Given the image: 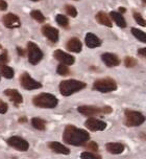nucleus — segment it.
Wrapping results in <instances>:
<instances>
[{
  "label": "nucleus",
  "mask_w": 146,
  "mask_h": 159,
  "mask_svg": "<svg viewBox=\"0 0 146 159\" xmlns=\"http://www.w3.org/2000/svg\"><path fill=\"white\" fill-rule=\"evenodd\" d=\"M124 64H125V66L128 67V68L135 67L137 65V60L131 58V57H126L125 60H124Z\"/></svg>",
  "instance_id": "29"
},
{
  "label": "nucleus",
  "mask_w": 146,
  "mask_h": 159,
  "mask_svg": "<svg viewBox=\"0 0 146 159\" xmlns=\"http://www.w3.org/2000/svg\"><path fill=\"white\" fill-rule=\"evenodd\" d=\"M146 120V117L142 113L134 110H125L124 112V124L127 127H138Z\"/></svg>",
  "instance_id": "4"
},
{
  "label": "nucleus",
  "mask_w": 146,
  "mask_h": 159,
  "mask_svg": "<svg viewBox=\"0 0 146 159\" xmlns=\"http://www.w3.org/2000/svg\"><path fill=\"white\" fill-rule=\"evenodd\" d=\"M0 71H1V75L5 79H13L14 75H15V71H14L13 68L5 64H0Z\"/></svg>",
  "instance_id": "22"
},
{
  "label": "nucleus",
  "mask_w": 146,
  "mask_h": 159,
  "mask_svg": "<svg viewBox=\"0 0 146 159\" xmlns=\"http://www.w3.org/2000/svg\"><path fill=\"white\" fill-rule=\"evenodd\" d=\"M86 45L89 48H95V47H99L101 45V40L98 38L97 36H95L94 34L88 33L85 38Z\"/></svg>",
  "instance_id": "16"
},
{
  "label": "nucleus",
  "mask_w": 146,
  "mask_h": 159,
  "mask_svg": "<svg viewBox=\"0 0 146 159\" xmlns=\"http://www.w3.org/2000/svg\"><path fill=\"white\" fill-rule=\"evenodd\" d=\"M7 8V3L4 0H0V11H5Z\"/></svg>",
  "instance_id": "36"
},
{
  "label": "nucleus",
  "mask_w": 146,
  "mask_h": 159,
  "mask_svg": "<svg viewBox=\"0 0 146 159\" xmlns=\"http://www.w3.org/2000/svg\"><path fill=\"white\" fill-rule=\"evenodd\" d=\"M4 94L6 96H8V98H11V101L14 102L16 105H19L23 102V98H22V95L19 93L18 90H16V89H6L4 91Z\"/></svg>",
  "instance_id": "18"
},
{
  "label": "nucleus",
  "mask_w": 146,
  "mask_h": 159,
  "mask_svg": "<svg viewBox=\"0 0 146 159\" xmlns=\"http://www.w3.org/2000/svg\"><path fill=\"white\" fill-rule=\"evenodd\" d=\"M53 57H54V59H57L58 62H61L62 64H65V65H72L75 61L74 57L65 52H63V50H61V49L55 50L54 53H53Z\"/></svg>",
  "instance_id": "12"
},
{
  "label": "nucleus",
  "mask_w": 146,
  "mask_h": 159,
  "mask_svg": "<svg viewBox=\"0 0 146 159\" xmlns=\"http://www.w3.org/2000/svg\"><path fill=\"white\" fill-rule=\"evenodd\" d=\"M8 62V57H7V52L4 50L3 52L0 55V64H5Z\"/></svg>",
  "instance_id": "33"
},
{
  "label": "nucleus",
  "mask_w": 146,
  "mask_h": 159,
  "mask_svg": "<svg viewBox=\"0 0 146 159\" xmlns=\"http://www.w3.org/2000/svg\"><path fill=\"white\" fill-rule=\"evenodd\" d=\"M57 72H58L60 75H69L70 70H69V68L67 67V65L62 64V63H61V64L58 66V68H57Z\"/></svg>",
  "instance_id": "28"
},
{
  "label": "nucleus",
  "mask_w": 146,
  "mask_h": 159,
  "mask_svg": "<svg viewBox=\"0 0 146 159\" xmlns=\"http://www.w3.org/2000/svg\"><path fill=\"white\" fill-rule=\"evenodd\" d=\"M27 53H28L29 63L32 65H36L43 59V52H42V50L33 42H28V44H27Z\"/></svg>",
  "instance_id": "7"
},
{
  "label": "nucleus",
  "mask_w": 146,
  "mask_h": 159,
  "mask_svg": "<svg viewBox=\"0 0 146 159\" xmlns=\"http://www.w3.org/2000/svg\"><path fill=\"white\" fill-rule=\"evenodd\" d=\"M80 157L81 158H101L99 155L95 154L93 152H84V153H81Z\"/></svg>",
  "instance_id": "32"
},
{
  "label": "nucleus",
  "mask_w": 146,
  "mask_h": 159,
  "mask_svg": "<svg viewBox=\"0 0 146 159\" xmlns=\"http://www.w3.org/2000/svg\"><path fill=\"white\" fill-rule=\"evenodd\" d=\"M30 16L32 17V19H35L36 21H38L39 23H43L45 21V17L40 11H32V12L30 13Z\"/></svg>",
  "instance_id": "25"
},
{
  "label": "nucleus",
  "mask_w": 146,
  "mask_h": 159,
  "mask_svg": "<svg viewBox=\"0 0 146 159\" xmlns=\"http://www.w3.org/2000/svg\"><path fill=\"white\" fill-rule=\"evenodd\" d=\"M65 10H66V13L68 14L69 16L71 17H76L77 16V11L73 5H66L65 7Z\"/></svg>",
  "instance_id": "30"
},
{
  "label": "nucleus",
  "mask_w": 146,
  "mask_h": 159,
  "mask_svg": "<svg viewBox=\"0 0 146 159\" xmlns=\"http://www.w3.org/2000/svg\"><path fill=\"white\" fill-rule=\"evenodd\" d=\"M93 89L102 93L113 92L117 89V84L113 79H110V78L99 79L94 82Z\"/></svg>",
  "instance_id": "5"
},
{
  "label": "nucleus",
  "mask_w": 146,
  "mask_h": 159,
  "mask_svg": "<svg viewBox=\"0 0 146 159\" xmlns=\"http://www.w3.org/2000/svg\"><path fill=\"white\" fill-rule=\"evenodd\" d=\"M20 83L21 86L26 90H36L42 87V84L40 82H36V80H33L28 73L24 72L23 75L20 76Z\"/></svg>",
  "instance_id": "8"
},
{
  "label": "nucleus",
  "mask_w": 146,
  "mask_h": 159,
  "mask_svg": "<svg viewBox=\"0 0 146 159\" xmlns=\"http://www.w3.org/2000/svg\"><path fill=\"white\" fill-rule=\"evenodd\" d=\"M119 11H120V12H122V13H124V12H125V8H124V7H120V8H119Z\"/></svg>",
  "instance_id": "38"
},
{
  "label": "nucleus",
  "mask_w": 146,
  "mask_h": 159,
  "mask_svg": "<svg viewBox=\"0 0 146 159\" xmlns=\"http://www.w3.org/2000/svg\"><path fill=\"white\" fill-rule=\"evenodd\" d=\"M95 18L100 24L105 25V26H108V27H112L113 24H112V21H111V17H109V15L105 12H99L96 14Z\"/></svg>",
  "instance_id": "20"
},
{
  "label": "nucleus",
  "mask_w": 146,
  "mask_h": 159,
  "mask_svg": "<svg viewBox=\"0 0 146 159\" xmlns=\"http://www.w3.org/2000/svg\"><path fill=\"white\" fill-rule=\"evenodd\" d=\"M86 86H87L86 83L77 81V80H66V81L61 82L58 89H60L62 95L69 96L73 94V93L83 90L84 88H86Z\"/></svg>",
  "instance_id": "2"
},
{
  "label": "nucleus",
  "mask_w": 146,
  "mask_h": 159,
  "mask_svg": "<svg viewBox=\"0 0 146 159\" xmlns=\"http://www.w3.org/2000/svg\"><path fill=\"white\" fill-rule=\"evenodd\" d=\"M86 149L91 152H96L98 151V144L95 141H91V143H88L86 144Z\"/></svg>",
  "instance_id": "31"
},
{
  "label": "nucleus",
  "mask_w": 146,
  "mask_h": 159,
  "mask_svg": "<svg viewBox=\"0 0 146 159\" xmlns=\"http://www.w3.org/2000/svg\"><path fill=\"white\" fill-rule=\"evenodd\" d=\"M42 34L52 43H57L58 41V30L50 25H44L42 27Z\"/></svg>",
  "instance_id": "13"
},
{
  "label": "nucleus",
  "mask_w": 146,
  "mask_h": 159,
  "mask_svg": "<svg viewBox=\"0 0 146 159\" xmlns=\"http://www.w3.org/2000/svg\"><path fill=\"white\" fill-rule=\"evenodd\" d=\"M76 1H77V0H76Z\"/></svg>",
  "instance_id": "42"
},
{
  "label": "nucleus",
  "mask_w": 146,
  "mask_h": 159,
  "mask_svg": "<svg viewBox=\"0 0 146 159\" xmlns=\"http://www.w3.org/2000/svg\"><path fill=\"white\" fill-rule=\"evenodd\" d=\"M90 135L86 130L78 129V128L73 126V125L67 126L63 134V140L66 143L75 147L85 146L86 143H88Z\"/></svg>",
  "instance_id": "1"
},
{
  "label": "nucleus",
  "mask_w": 146,
  "mask_h": 159,
  "mask_svg": "<svg viewBox=\"0 0 146 159\" xmlns=\"http://www.w3.org/2000/svg\"><path fill=\"white\" fill-rule=\"evenodd\" d=\"M49 149L53 151L54 153H58V154H64V155H68L70 154V150L67 147H65L64 144H62L58 141H51V143H48Z\"/></svg>",
  "instance_id": "15"
},
{
  "label": "nucleus",
  "mask_w": 146,
  "mask_h": 159,
  "mask_svg": "<svg viewBox=\"0 0 146 159\" xmlns=\"http://www.w3.org/2000/svg\"><path fill=\"white\" fill-rule=\"evenodd\" d=\"M32 1H39V0H32Z\"/></svg>",
  "instance_id": "41"
},
{
  "label": "nucleus",
  "mask_w": 146,
  "mask_h": 159,
  "mask_svg": "<svg viewBox=\"0 0 146 159\" xmlns=\"http://www.w3.org/2000/svg\"><path fill=\"white\" fill-rule=\"evenodd\" d=\"M19 121H20V123H24V121H26V118H21V119H19Z\"/></svg>",
  "instance_id": "39"
},
{
  "label": "nucleus",
  "mask_w": 146,
  "mask_h": 159,
  "mask_svg": "<svg viewBox=\"0 0 146 159\" xmlns=\"http://www.w3.org/2000/svg\"><path fill=\"white\" fill-rule=\"evenodd\" d=\"M106 151L111 154H121L124 151V146L119 143H106Z\"/></svg>",
  "instance_id": "19"
},
{
  "label": "nucleus",
  "mask_w": 146,
  "mask_h": 159,
  "mask_svg": "<svg viewBox=\"0 0 146 159\" xmlns=\"http://www.w3.org/2000/svg\"><path fill=\"white\" fill-rule=\"evenodd\" d=\"M134 19L135 21L138 23V25H141V26H146V20L143 18L142 15L138 12H134Z\"/></svg>",
  "instance_id": "27"
},
{
  "label": "nucleus",
  "mask_w": 146,
  "mask_h": 159,
  "mask_svg": "<svg viewBox=\"0 0 146 159\" xmlns=\"http://www.w3.org/2000/svg\"><path fill=\"white\" fill-rule=\"evenodd\" d=\"M2 21H3L4 26L7 28H18L21 26V21L19 19V17L12 13L3 16Z\"/></svg>",
  "instance_id": "11"
},
{
  "label": "nucleus",
  "mask_w": 146,
  "mask_h": 159,
  "mask_svg": "<svg viewBox=\"0 0 146 159\" xmlns=\"http://www.w3.org/2000/svg\"><path fill=\"white\" fill-rule=\"evenodd\" d=\"M66 48L69 52H80L81 48H83V45H81V42L79 41V39L71 38L67 42Z\"/></svg>",
  "instance_id": "17"
},
{
  "label": "nucleus",
  "mask_w": 146,
  "mask_h": 159,
  "mask_svg": "<svg viewBox=\"0 0 146 159\" xmlns=\"http://www.w3.org/2000/svg\"><path fill=\"white\" fill-rule=\"evenodd\" d=\"M7 109H8L7 104L3 103V102H0V114H4V113H6Z\"/></svg>",
  "instance_id": "34"
},
{
  "label": "nucleus",
  "mask_w": 146,
  "mask_h": 159,
  "mask_svg": "<svg viewBox=\"0 0 146 159\" xmlns=\"http://www.w3.org/2000/svg\"><path fill=\"white\" fill-rule=\"evenodd\" d=\"M57 22H58V25H61V26H63V27H67L69 25V20L68 18H67L66 16H64V15H58L57 16Z\"/></svg>",
  "instance_id": "26"
},
{
  "label": "nucleus",
  "mask_w": 146,
  "mask_h": 159,
  "mask_svg": "<svg viewBox=\"0 0 146 159\" xmlns=\"http://www.w3.org/2000/svg\"><path fill=\"white\" fill-rule=\"evenodd\" d=\"M32 103L36 107L51 109V108L57 107L58 98L50 93H41L32 98Z\"/></svg>",
  "instance_id": "3"
},
{
  "label": "nucleus",
  "mask_w": 146,
  "mask_h": 159,
  "mask_svg": "<svg viewBox=\"0 0 146 159\" xmlns=\"http://www.w3.org/2000/svg\"><path fill=\"white\" fill-rule=\"evenodd\" d=\"M85 126L90 131H103L106 128V124L100 119L90 117L86 120Z\"/></svg>",
  "instance_id": "10"
},
{
  "label": "nucleus",
  "mask_w": 146,
  "mask_h": 159,
  "mask_svg": "<svg viewBox=\"0 0 146 159\" xmlns=\"http://www.w3.org/2000/svg\"><path fill=\"white\" fill-rule=\"evenodd\" d=\"M77 111L85 116L92 117V116L98 114H110V113H112V111H113V109L109 106L102 108L95 107V106H79L77 108Z\"/></svg>",
  "instance_id": "6"
},
{
  "label": "nucleus",
  "mask_w": 146,
  "mask_h": 159,
  "mask_svg": "<svg viewBox=\"0 0 146 159\" xmlns=\"http://www.w3.org/2000/svg\"><path fill=\"white\" fill-rule=\"evenodd\" d=\"M110 17L114 20L115 23H116L119 27H121V28H125L126 27V21H125V19L123 18V16L120 13L111 12V14H110Z\"/></svg>",
  "instance_id": "21"
},
{
  "label": "nucleus",
  "mask_w": 146,
  "mask_h": 159,
  "mask_svg": "<svg viewBox=\"0 0 146 159\" xmlns=\"http://www.w3.org/2000/svg\"><path fill=\"white\" fill-rule=\"evenodd\" d=\"M17 52H18V53L20 56H24L25 55V52H24L23 49H22L21 47H17Z\"/></svg>",
  "instance_id": "37"
},
{
  "label": "nucleus",
  "mask_w": 146,
  "mask_h": 159,
  "mask_svg": "<svg viewBox=\"0 0 146 159\" xmlns=\"http://www.w3.org/2000/svg\"><path fill=\"white\" fill-rule=\"evenodd\" d=\"M131 34L134 35V37L136 39H138L139 41H141L142 43H146V34L142 30H138V28H131Z\"/></svg>",
  "instance_id": "24"
},
{
  "label": "nucleus",
  "mask_w": 146,
  "mask_h": 159,
  "mask_svg": "<svg viewBox=\"0 0 146 159\" xmlns=\"http://www.w3.org/2000/svg\"><path fill=\"white\" fill-rule=\"evenodd\" d=\"M138 55L140 57H142V58L146 59V47L145 48H140L138 50Z\"/></svg>",
  "instance_id": "35"
},
{
  "label": "nucleus",
  "mask_w": 146,
  "mask_h": 159,
  "mask_svg": "<svg viewBox=\"0 0 146 159\" xmlns=\"http://www.w3.org/2000/svg\"><path fill=\"white\" fill-rule=\"evenodd\" d=\"M142 1H143V3H145V4H146V0H142Z\"/></svg>",
  "instance_id": "40"
},
{
  "label": "nucleus",
  "mask_w": 146,
  "mask_h": 159,
  "mask_svg": "<svg viewBox=\"0 0 146 159\" xmlns=\"http://www.w3.org/2000/svg\"><path fill=\"white\" fill-rule=\"evenodd\" d=\"M32 125L35 129L40 130V131H43V130H45V128H46V121L39 117H33L32 119Z\"/></svg>",
  "instance_id": "23"
},
{
  "label": "nucleus",
  "mask_w": 146,
  "mask_h": 159,
  "mask_svg": "<svg viewBox=\"0 0 146 159\" xmlns=\"http://www.w3.org/2000/svg\"><path fill=\"white\" fill-rule=\"evenodd\" d=\"M7 144L11 146L14 149L18 150V151L21 152H25L29 149V143H27L25 139H23L22 137H19V136H12L7 139Z\"/></svg>",
  "instance_id": "9"
},
{
  "label": "nucleus",
  "mask_w": 146,
  "mask_h": 159,
  "mask_svg": "<svg viewBox=\"0 0 146 159\" xmlns=\"http://www.w3.org/2000/svg\"><path fill=\"white\" fill-rule=\"evenodd\" d=\"M101 60L108 67H115L120 64V60L114 53H110V52L103 53L101 56Z\"/></svg>",
  "instance_id": "14"
}]
</instances>
